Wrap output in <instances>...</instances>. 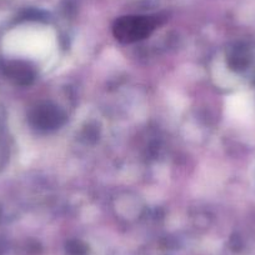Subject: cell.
Listing matches in <instances>:
<instances>
[{
	"instance_id": "obj_3",
	"label": "cell",
	"mask_w": 255,
	"mask_h": 255,
	"mask_svg": "<svg viewBox=\"0 0 255 255\" xmlns=\"http://www.w3.org/2000/svg\"><path fill=\"white\" fill-rule=\"evenodd\" d=\"M6 74L19 83H29L33 78L30 69L21 63H9L5 67Z\"/></svg>"
},
{
	"instance_id": "obj_1",
	"label": "cell",
	"mask_w": 255,
	"mask_h": 255,
	"mask_svg": "<svg viewBox=\"0 0 255 255\" xmlns=\"http://www.w3.org/2000/svg\"><path fill=\"white\" fill-rule=\"evenodd\" d=\"M153 29L154 23L151 19L145 16H127L118 21L114 30L119 40L131 43L148 36Z\"/></svg>"
},
{
	"instance_id": "obj_2",
	"label": "cell",
	"mask_w": 255,
	"mask_h": 255,
	"mask_svg": "<svg viewBox=\"0 0 255 255\" xmlns=\"http://www.w3.org/2000/svg\"><path fill=\"white\" fill-rule=\"evenodd\" d=\"M59 119H60L59 113L50 107L38 108L33 115V120L35 125L40 128H45V129L59 125Z\"/></svg>"
}]
</instances>
